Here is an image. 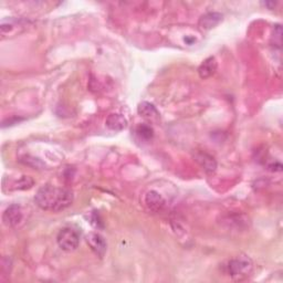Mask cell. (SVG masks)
<instances>
[{"label":"cell","mask_w":283,"mask_h":283,"mask_svg":"<svg viewBox=\"0 0 283 283\" xmlns=\"http://www.w3.org/2000/svg\"><path fill=\"white\" fill-rule=\"evenodd\" d=\"M136 133H137L138 136L143 138V140H145V141L150 140V138H153V136H154L153 128L150 127L149 125H146V124L138 125L137 128H136Z\"/></svg>","instance_id":"7c38bea8"},{"label":"cell","mask_w":283,"mask_h":283,"mask_svg":"<svg viewBox=\"0 0 283 283\" xmlns=\"http://www.w3.org/2000/svg\"><path fill=\"white\" fill-rule=\"evenodd\" d=\"M137 112H138V114L146 117V118H153V117L159 116V112H157L156 108L149 102L140 103V105H138V108H137Z\"/></svg>","instance_id":"8fae6325"},{"label":"cell","mask_w":283,"mask_h":283,"mask_svg":"<svg viewBox=\"0 0 283 283\" xmlns=\"http://www.w3.org/2000/svg\"><path fill=\"white\" fill-rule=\"evenodd\" d=\"M145 203L149 210H152L154 213H159L162 212L163 208L165 207L166 202L160 193H157L156 190H149L145 195Z\"/></svg>","instance_id":"8992f818"},{"label":"cell","mask_w":283,"mask_h":283,"mask_svg":"<svg viewBox=\"0 0 283 283\" xmlns=\"http://www.w3.org/2000/svg\"><path fill=\"white\" fill-rule=\"evenodd\" d=\"M195 159L197 162H198L199 165L202 167V169L205 170L206 173H208V174L215 173V170L217 168V163L214 160L213 156L208 155L207 153L198 152L195 155Z\"/></svg>","instance_id":"52a82bcc"},{"label":"cell","mask_w":283,"mask_h":283,"mask_svg":"<svg viewBox=\"0 0 283 283\" xmlns=\"http://www.w3.org/2000/svg\"><path fill=\"white\" fill-rule=\"evenodd\" d=\"M222 20V15L218 12H208L199 19V27L203 30H209L216 27Z\"/></svg>","instance_id":"9c48e42d"},{"label":"cell","mask_w":283,"mask_h":283,"mask_svg":"<svg viewBox=\"0 0 283 283\" xmlns=\"http://www.w3.org/2000/svg\"><path fill=\"white\" fill-rule=\"evenodd\" d=\"M74 200V195L68 188L44 185L35 196L36 205L45 212L59 213L67 209Z\"/></svg>","instance_id":"6da1fadb"},{"label":"cell","mask_w":283,"mask_h":283,"mask_svg":"<svg viewBox=\"0 0 283 283\" xmlns=\"http://www.w3.org/2000/svg\"><path fill=\"white\" fill-rule=\"evenodd\" d=\"M57 242L63 251L72 252L80 245V234L73 227H64L59 231Z\"/></svg>","instance_id":"3957f363"},{"label":"cell","mask_w":283,"mask_h":283,"mask_svg":"<svg viewBox=\"0 0 283 283\" xmlns=\"http://www.w3.org/2000/svg\"><path fill=\"white\" fill-rule=\"evenodd\" d=\"M216 70H217L216 59L214 57H209L200 64V67L198 69V73L200 78L207 79L209 76H212L216 72Z\"/></svg>","instance_id":"30bf717a"},{"label":"cell","mask_w":283,"mask_h":283,"mask_svg":"<svg viewBox=\"0 0 283 283\" xmlns=\"http://www.w3.org/2000/svg\"><path fill=\"white\" fill-rule=\"evenodd\" d=\"M85 241H87L88 246L97 256L103 258L105 252H107L108 245L105 241L104 237L97 233H90L85 237Z\"/></svg>","instance_id":"5b68a950"},{"label":"cell","mask_w":283,"mask_h":283,"mask_svg":"<svg viewBox=\"0 0 283 283\" xmlns=\"http://www.w3.org/2000/svg\"><path fill=\"white\" fill-rule=\"evenodd\" d=\"M23 220V212L22 208L18 203H12L7 209L5 210L3 215V221L7 227L16 228Z\"/></svg>","instance_id":"277c9868"},{"label":"cell","mask_w":283,"mask_h":283,"mask_svg":"<svg viewBox=\"0 0 283 283\" xmlns=\"http://www.w3.org/2000/svg\"><path fill=\"white\" fill-rule=\"evenodd\" d=\"M105 124H107V126L110 130L120 132L127 127V120L122 114L113 113L108 116L107 121H105Z\"/></svg>","instance_id":"ba28073f"},{"label":"cell","mask_w":283,"mask_h":283,"mask_svg":"<svg viewBox=\"0 0 283 283\" xmlns=\"http://www.w3.org/2000/svg\"><path fill=\"white\" fill-rule=\"evenodd\" d=\"M228 273L234 280H243L251 274L253 270V262L250 256L240 254L228 262Z\"/></svg>","instance_id":"7a4b0ae2"}]
</instances>
